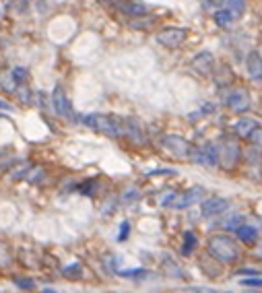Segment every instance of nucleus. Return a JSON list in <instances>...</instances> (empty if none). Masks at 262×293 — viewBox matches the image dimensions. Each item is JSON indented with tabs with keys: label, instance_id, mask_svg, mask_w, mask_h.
Instances as JSON below:
<instances>
[{
	"label": "nucleus",
	"instance_id": "nucleus-1",
	"mask_svg": "<svg viewBox=\"0 0 262 293\" xmlns=\"http://www.w3.org/2000/svg\"><path fill=\"white\" fill-rule=\"evenodd\" d=\"M206 252H208V256L215 258V260L221 262V264H233L241 256L239 244L231 235H225V233H215V235L208 237Z\"/></svg>",
	"mask_w": 262,
	"mask_h": 293
},
{
	"label": "nucleus",
	"instance_id": "nucleus-2",
	"mask_svg": "<svg viewBox=\"0 0 262 293\" xmlns=\"http://www.w3.org/2000/svg\"><path fill=\"white\" fill-rule=\"evenodd\" d=\"M79 122H83L85 126H89L91 130L112 136V139H118V136H124V120L116 118V116H106V114H83L79 116Z\"/></svg>",
	"mask_w": 262,
	"mask_h": 293
},
{
	"label": "nucleus",
	"instance_id": "nucleus-3",
	"mask_svg": "<svg viewBox=\"0 0 262 293\" xmlns=\"http://www.w3.org/2000/svg\"><path fill=\"white\" fill-rule=\"evenodd\" d=\"M239 159H241V147L237 139H233L231 134L223 136L219 141V165L227 171H231L239 165Z\"/></svg>",
	"mask_w": 262,
	"mask_h": 293
},
{
	"label": "nucleus",
	"instance_id": "nucleus-4",
	"mask_svg": "<svg viewBox=\"0 0 262 293\" xmlns=\"http://www.w3.org/2000/svg\"><path fill=\"white\" fill-rule=\"evenodd\" d=\"M52 108H54V112L60 118H66V120H71V122H79V116L73 110V103L60 85H56L54 91H52Z\"/></svg>",
	"mask_w": 262,
	"mask_h": 293
},
{
	"label": "nucleus",
	"instance_id": "nucleus-5",
	"mask_svg": "<svg viewBox=\"0 0 262 293\" xmlns=\"http://www.w3.org/2000/svg\"><path fill=\"white\" fill-rule=\"evenodd\" d=\"M190 159L194 163L206 165V167L219 165V143H204L202 147H194Z\"/></svg>",
	"mask_w": 262,
	"mask_h": 293
},
{
	"label": "nucleus",
	"instance_id": "nucleus-6",
	"mask_svg": "<svg viewBox=\"0 0 262 293\" xmlns=\"http://www.w3.org/2000/svg\"><path fill=\"white\" fill-rule=\"evenodd\" d=\"M161 145L173 155V157H178V159H190L192 149H194L180 134H165L163 139H161Z\"/></svg>",
	"mask_w": 262,
	"mask_h": 293
},
{
	"label": "nucleus",
	"instance_id": "nucleus-7",
	"mask_svg": "<svg viewBox=\"0 0 262 293\" xmlns=\"http://www.w3.org/2000/svg\"><path fill=\"white\" fill-rule=\"evenodd\" d=\"M225 106L229 108V112L233 114H243L248 112L252 106V97L246 89H231L225 97Z\"/></svg>",
	"mask_w": 262,
	"mask_h": 293
},
{
	"label": "nucleus",
	"instance_id": "nucleus-8",
	"mask_svg": "<svg viewBox=\"0 0 262 293\" xmlns=\"http://www.w3.org/2000/svg\"><path fill=\"white\" fill-rule=\"evenodd\" d=\"M186 36H188V31L184 27H165V29H161L159 33H157V42H159L163 48L173 50V48H178V46L184 44Z\"/></svg>",
	"mask_w": 262,
	"mask_h": 293
},
{
	"label": "nucleus",
	"instance_id": "nucleus-9",
	"mask_svg": "<svg viewBox=\"0 0 262 293\" xmlns=\"http://www.w3.org/2000/svg\"><path fill=\"white\" fill-rule=\"evenodd\" d=\"M190 66H192V71H194L196 75L208 77V75L215 73V56H213L208 50L198 52V54L192 58V64H190Z\"/></svg>",
	"mask_w": 262,
	"mask_h": 293
},
{
	"label": "nucleus",
	"instance_id": "nucleus-10",
	"mask_svg": "<svg viewBox=\"0 0 262 293\" xmlns=\"http://www.w3.org/2000/svg\"><path fill=\"white\" fill-rule=\"evenodd\" d=\"M202 196H204V188L202 186H192V188H188V190H184L182 194H178L176 202H173V209H180V211L190 209V206H194L196 202L204 200Z\"/></svg>",
	"mask_w": 262,
	"mask_h": 293
},
{
	"label": "nucleus",
	"instance_id": "nucleus-11",
	"mask_svg": "<svg viewBox=\"0 0 262 293\" xmlns=\"http://www.w3.org/2000/svg\"><path fill=\"white\" fill-rule=\"evenodd\" d=\"M227 209H229V200L227 198H221V196H211V198H204L200 202V213L202 217L211 219V217H219L223 215Z\"/></svg>",
	"mask_w": 262,
	"mask_h": 293
},
{
	"label": "nucleus",
	"instance_id": "nucleus-12",
	"mask_svg": "<svg viewBox=\"0 0 262 293\" xmlns=\"http://www.w3.org/2000/svg\"><path fill=\"white\" fill-rule=\"evenodd\" d=\"M122 120H124V136L126 139H130L136 145H145L147 136H145L143 124L138 122V120H134V118H122Z\"/></svg>",
	"mask_w": 262,
	"mask_h": 293
},
{
	"label": "nucleus",
	"instance_id": "nucleus-13",
	"mask_svg": "<svg viewBox=\"0 0 262 293\" xmlns=\"http://www.w3.org/2000/svg\"><path fill=\"white\" fill-rule=\"evenodd\" d=\"M246 73L252 81H262V56L258 52H250L246 56Z\"/></svg>",
	"mask_w": 262,
	"mask_h": 293
},
{
	"label": "nucleus",
	"instance_id": "nucleus-14",
	"mask_svg": "<svg viewBox=\"0 0 262 293\" xmlns=\"http://www.w3.org/2000/svg\"><path fill=\"white\" fill-rule=\"evenodd\" d=\"M258 126H260V124L256 122L254 118H239L237 122L233 124V130H235V134L239 136V139H246V141H248L250 134H252Z\"/></svg>",
	"mask_w": 262,
	"mask_h": 293
},
{
	"label": "nucleus",
	"instance_id": "nucleus-15",
	"mask_svg": "<svg viewBox=\"0 0 262 293\" xmlns=\"http://www.w3.org/2000/svg\"><path fill=\"white\" fill-rule=\"evenodd\" d=\"M235 237L246 246H254L258 242V229L254 225H248V223H241V225L235 229Z\"/></svg>",
	"mask_w": 262,
	"mask_h": 293
},
{
	"label": "nucleus",
	"instance_id": "nucleus-16",
	"mask_svg": "<svg viewBox=\"0 0 262 293\" xmlns=\"http://www.w3.org/2000/svg\"><path fill=\"white\" fill-rule=\"evenodd\" d=\"M122 13L132 17V19H141V17L149 15V7L143 5V3H124V5H120Z\"/></svg>",
	"mask_w": 262,
	"mask_h": 293
},
{
	"label": "nucleus",
	"instance_id": "nucleus-17",
	"mask_svg": "<svg viewBox=\"0 0 262 293\" xmlns=\"http://www.w3.org/2000/svg\"><path fill=\"white\" fill-rule=\"evenodd\" d=\"M83 272H85V268H83V264L77 260V262H71V264H66V266H62L60 268V274L64 279H71V281H77V279H81L83 277Z\"/></svg>",
	"mask_w": 262,
	"mask_h": 293
},
{
	"label": "nucleus",
	"instance_id": "nucleus-18",
	"mask_svg": "<svg viewBox=\"0 0 262 293\" xmlns=\"http://www.w3.org/2000/svg\"><path fill=\"white\" fill-rule=\"evenodd\" d=\"M213 21H215L217 27H229L235 21V17L229 9H217L215 15H213Z\"/></svg>",
	"mask_w": 262,
	"mask_h": 293
},
{
	"label": "nucleus",
	"instance_id": "nucleus-19",
	"mask_svg": "<svg viewBox=\"0 0 262 293\" xmlns=\"http://www.w3.org/2000/svg\"><path fill=\"white\" fill-rule=\"evenodd\" d=\"M196 244H198V239H196V233L194 231H184V239H182V256H190L192 252L196 250Z\"/></svg>",
	"mask_w": 262,
	"mask_h": 293
},
{
	"label": "nucleus",
	"instance_id": "nucleus-20",
	"mask_svg": "<svg viewBox=\"0 0 262 293\" xmlns=\"http://www.w3.org/2000/svg\"><path fill=\"white\" fill-rule=\"evenodd\" d=\"M33 169V163H21V165H17V167H13V174H11V180H15V182H19V180H27V176H29V171Z\"/></svg>",
	"mask_w": 262,
	"mask_h": 293
},
{
	"label": "nucleus",
	"instance_id": "nucleus-21",
	"mask_svg": "<svg viewBox=\"0 0 262 293\" xmlns=\"http://www.w3.org/2000/svg\"><path fill=\"white\" fill-rule=\"evenodd\" d=\"M13 283L17 289H21V291H36V281H33L31 277H13Z\"/></svg>",
	"mask_w": 262,
	"mask_h": 293
},
{
	"label": "nucleus",
	"instance_id": "nucleus-22",
	"mask_svg": "<svg viewBox=\"0 0 262 293\" xmlns=\"http://www.w3.org/2000/svg\"><path fill=\"white\" fill-rule=\"evenodd\" d=\"M11 79H13V83L21 85V83H25V81L29 79V71H27L25 66H17V68H13V73H11Z\"/></svg>",
	"mask_w": 262,
	"mask_h": 293
},
{
	"label": "nucleus",
	"instance_id": "nucleus-23",
	"mask_svg": "<svg viewBox=\"0 0 262 293\" xmlns=\"http://www.w3.org/2000/svg\"><path fill=\"white\" fill-rule=\"evenodd\" d=\"M15 165V157H13V153L9 149H3L0 151V171H5V169H11Z\"/></svg>",
	"mask_w": 262,
	"mask_h": 293
},
{
	"label": "nucleus",
	"instance_id": "nucleus-24",
	"mask_svg": "<svg viewBox=\"0 0 262 293\" xmlns=\"http://www.w3.org/2000/svg\"><path fill=\"white\" fill-rule=\"evenodd\" d=\"M163 264H165V270H167L169 274H173V277H184V272H182V268L178 266V262H173L169 256L163 258Z\"/></svg>",
	"mask_w": 262,
	"mask_h": 293
},
{
	"label": "nucleus",
	"instance_id": "nucleus-25",
	"mask_svg": "<svg viewBox=\"0 0 262 293\" xmlns=\"http://www.w3.org/2000/svg\"><path fill=\"white\" fill-rule=\"evenodd\" d=\"M227 9H229L231 13H233V17L237 19V17H241L243 15V11H246V3H243V0H227Z\"/></svg>",
	"mask_w": 262,
	"mask_h": 293
},
{
	"label": "nucleus",
	"instance_id": "nucleus-26",
	"mask_svg": "<svg viewBox=\"0 0 262 293\" xmlns=\"http://www.w3.org/2000/svg\"><path fill=\"white\" fill-rule=\"evenodd\" d=\"M120 277H130V279H141L147 274V270L143 266H138V268H126V270H118Z\"/></svg>",
	"mask_w": 262,
	"mask_h": 293
},
{
	"label": "nucleus",
	"instance_id": "nucleus-27",
	"mask_svg": "<svg viewBox=\"0 0 262 293\" xmlns=\"http://www.w3.org/2000/svg\"><path fill=\"white\" fill-rule=\"evenodd\" d=\"M44 176H46V169H44V167H40V165H33V169L29 171V176H27V180H25V182L38 184V182H40Z\"/></svg>",
	"mask_w": 262,
	"mask_h": 293
},
{
	"label": "nucleus",
	"instance_id": "nucleus-28",
	"mask_svg": "<svg viewBox=\"0 0 262 293\" xmlns=\"http://www.w3.org/2000/svg\"><path fill=\"white\" fill-rule=\"evenodd\" d=\"M11 262H13L11 250H9L5 244H0V268H7V266H11Z\"/></svg>",
	"mask_w": 262,
	"mask_h": 293
},
{
	"label": "nucleus",
	"instance_id": "nucleus-29",
	"mask_svg": "<svg viewBox=\"0 0 262 293\" xmlns=\"http://www.w3.org/2000/svg\"><path fill=\"white\" fill-rule=\"evenodd\" d=\"M95 188H97V182L95 180H87L79 186V192L85 194V196H93L95 194Z\"/></svg>",
	"mask_w": 262,
	"mask_h": 293
},
{
	"label": "nucleus",
	"instance_id": "nucleus-30",
	"mask_svg": "<svg viewBox=\"0 0 262 293\" xmlns=\"http://www.w3.org/2000/svg\"><path fill=\"white\" fill-rule=\"evenodd\" d=\"M241 221H243V215H231L229 219L223 223V227L225 229H237L241 225Z\"/></svg>",
	"mask_w": 262,
	"mask_h": 293
},
{
	"label": "nucleus",
	"instance_id": "nucleus-31",
	"mask_svg": "<svg viewBox=\"0 0 262 293\" xmlns=\"http://www.w3.org/2000/svg\"><path fill=\"white\" fill-rule=\"evenodd\" d=\"M128 233H130V223H128V221H122V223H120L118 242H124V239H128Z\"/></svg>",
	"mask_w": 262,
	"mask_h": 293
},
{
	"label": "nucleus",
	"instance_id": "nucleus-32",
	"mask_svg": "<svg viewBox=\"0 0 262 293\" xmlns=\"http://www.w3.org/2000/svg\"><path fill=\"white\" fill-rule=\"evenodd\" d=\"M138 196H141V192H138L136 188H128V190L122 194V202H132V200H136Z\"/></svg>",
	"mask_w": 262,
	"mask_h": 293
},
{
	"label": "nucleus",
	"instance_id": "nucleus-33",
	"mask_svg": "<svg viewBox=\"0 0 262 293\" xmlns=\"http://www.w3.org/2000/svg\"><path fill=\"white\" fill-rule=\"evenodd\" d=\"M248 141H250L254 147H262V128H260V126L250 134V139H248Z\"/></svg>",
	"mask_w": 262,
	"mask_h": 293
},
{
	"label": "nucleus",
	"instance_id": "nucleus-34",
	"mask_svg": "<svg viewBox=\"0 0 262 293\" xmlns=\"http://www.w3.org/2000/svg\"><path fill=\"white\" fill-rule=\"evenodd\" d=\"M239 285H243V287H262V279L260 277H248V279H241Z\"/></svg>",
	"mask_w": 262,
	"mask_h": 293
},
{
	"label": "nucleus",
	"instance_id": "nucleus-35",
	"mask_svg": "<svg viewBox=\"0 0 262 293\" xmlns=\"http://www.w3.org/2000/svg\"><path fill=\"white\" fill-rule=\"evenodd\" d=\"M176 198H178L176 192H167V194H163V196H161V206H173Z\"/></svg>",
	"mask_w": 262,
	"mask_h": 293
},
{
	"label": "nucleus",
	"instance_id": "nucleus-36",
	"mask_svg": "<svg viewBox=\"0 0 262 293\" xmlns=\"http://www.w3.org/2000/svg\"><path fill=\"white\" fill-rule=\"evenodd\" d=\"M19 97H21V103H31V91L29 89H21Z\"/></svg>",
	"mask_w": 262,
	"mask_h": 293
},
{
	"label": "nucleus",
	"instance_id": "nucleus-37",
	"mask_svg": "<svg viewBox=\"0 0 262 293\" xmlns=\"http://www.w3.org/2000/svg\"><path fill=\"white\" fill-rule=\"evenodd\" d=\"M173 171L171 169H155V171H149L147 176H171Z\"/></svg>",
	"mask_w": 262,
	"mask_h": 293
},
{
	"label": "nucleus",
	"instance_id": "nucleus-38",
	"mask_svg": "<svg viewBox=\"0 0 262 293\" xmlns=\"http://www.w3.org/2000/svg\"><path fill=\"white\" fill-rule=\"evenodd\" d=\"M0 110H5V112H9V110H13V108H11V103H7L5 99H0Z\"/></svg>",
	"mask_w": 262,
	"mask_h": 293
},
{
	"label": "nucleus",
	"instance_id": "nucleus-39",
	"mask_svg": "<svg viewBox=\"0 0 262 293\" xmlns=\"http://www.w3.org/2000/svg\"><path fill=\"white\" fill-rule=\"evenodd\" d=\"M223 3H225V0H213V3H211V5H215V7H221Z\"/></svg>",
	"mask_w": 262,
	"mask_h": 293
},
{
	"label": "nucleus",
	"instance_id": "nucleus-40",
	"mask_svg": "<svg viewBox=\"0 0 262 293\" xmlns=\"http://www.w3.org/2000/svg\"><path fill=\"white\" fill-rule=\"evenodd\" d=\"M42 293H58V291H54V289H52V287H46Z\"/></svg>",
	"mask_w": 262,
	"mask_h": 293
},
{
	"label": "nucleus",
	"instance_id": "nucleus-41",
	"mask_svg": "<svg viewBox=\"0 0 262 293\" xmlns=\"http://www.w3.org/2000/svg\"><path fill=\"white\" fill-rule=\"evenodd\" d=\"M198 293H200V291H198Z\"/></svg>",
	"mask_w": 262,
	"mask_h": 293
}]
</instances>
